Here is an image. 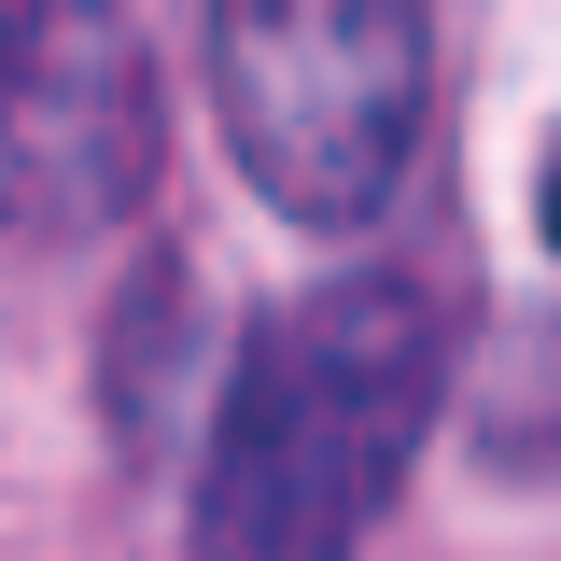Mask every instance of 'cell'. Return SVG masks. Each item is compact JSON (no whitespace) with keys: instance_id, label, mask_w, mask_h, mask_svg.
I'll use <instances>...</instances> for the list:
<instances>
[{"instance_id":"cell-1","label":"cell","mask_w":561,"mask_h":561,"mask_svg":"<svg viewBox=\"0 0 561 561\" xmlns=\"http://www.w3.org/2000/svg\"><path fill=\"white\" fill-rule=\"evenodd\" d=\"M449 408V280L337 267L239 323L197 421L183 561H351Z\"/></svg>"},{"instance_id":"cell-4","label":"cell","mask_w":561,"mask_h":561,"mask_svg":"<svg viewBox=\"0 0 561 561\" xmlns=\"http://www.w3.org/2000/svg\"><path fill=\"white\" fill-rule=\"evenodd\" d=\"M183 365H197V267L154 239L113 295V337H99V379H113V421H127V449H154V421L183 393Z\"/></svg>"},{"instance_id":"cell-2","label":"cell","mask_w":561,"mask_h":561,"mask_svg":"<svg viewBox=\"0 0 561 561\" xmlns=\"http://www.w3.org/2000/svg\"><path fill=\"white\" fill-rule=\"evenodd\" d=\"M197 43H210V127L280 225L351 239L408 197L421 127H435L421 0H225Z\"/></svg>"},{"instance_id":"cell-3","label":"cell","mask_w":561,"mask_h":561,"mask_svg":"<svg viewBox=\"0 0 561 561\" xmlns=\"http://www.w3.org/2000/svg\"><path fill=\"white\" fill-rule=\"evenodd\" d=\"M169 169V84L127 14L99 0H28L0 14V239L70 253L154 210Z\"/></svg>"}]
</instances>
